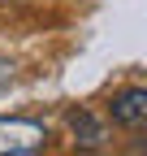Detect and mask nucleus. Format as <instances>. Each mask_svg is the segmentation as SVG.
I'll return each mask as SVG.
<instances>
[{
    "label": "nucleus",
    "instance_id": "obj_1",
    "mask_svg": "<svg viewBox=\"0 0 147 156\" xmlns=\"http://www.w3.org/2000/svg\"><path fill=\"white\" fill-rule=\"evenodd\" d=\"M48 130L39 122H17V117H0V156H22L43 147Z\"/></svg>",
    "mask_w": 147,
    "mask_h": 156
},
{
    "label": "nucleus",
    "instance_id": "obj_2",
    "mask_svg": "<svg viewBox=\"0 0 147 156\" xmlns=\"http://www.w3.org/2000/svg\"><path fill=\"white\" fill-rule=\"evenodd\" d=\"M108 113H113V122H117V126H125V130H138V126L147 122V91H143V87H130V91L113 95Z\"/></svg>",
    "mask_w": 147,
    "mask_h": 156
},
{
    "label": "nucleus",
    "instance_id": "obj_3",
    "mask_svg": "<svg viewBox=\"0 0 147 156\" xmlns=\"http://www.w3.org/2000/svg\"><path fill=\"white\" fill-rule=\"evenodd\" d=\"M69 126H74V134H78V143H87V147L104 143V130L91 122V113H69Z\"/></svg>",
    "mask_w": 147,
    "mask_h": 156
},
{
    "label": "nucleus",
    "instance_id": "obj_4",
    "mask_svg": "<svg viewBox=\"0 0 147 156\" xmlns=\"http://www.w3.org/2000/svg\"><path fill=\"white\" fill-rule=\"evenodd\" d=\"M9 74H13V69H9L5 61H0V87H5V83H9Z\"/></svg>",
    "mask_w": 147,
    "mask_h": 156
}]
</instances>
